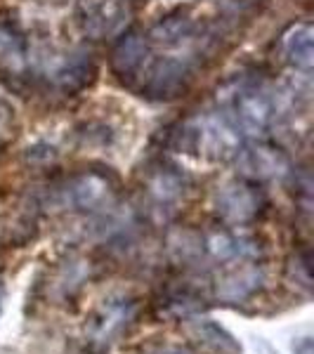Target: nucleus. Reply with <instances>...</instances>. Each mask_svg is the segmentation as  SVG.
Segmentation results:
<instances>
[{"mask_svg": "<svg viewBox=\"0 0 314 354\" xmlns=\"http://www.w3.org/2000/svg\"><path fill=\"white\" fill-rule=\"evenodd\" d=\"M295 354H312V340L310 338L302 340L300 345L295 347Z\"/></svg>", "mask_w": 314, "mask_h": 354, "instance_id": "2eb2a0df", "label": "nucleus"}, {"mask_svg": "<svg viewBox=\"0 0 314 354\" xmlns=\"http://www.w3.org/2000/svg\"><path fill=\"white\" fill-rule=\"evenodd\" d=\"M130 10L123 0H88L81 8L83 31L95 41L121 33L128 24Z\"/></svg>", "mask_w": 314, "mask_h": 354, "instance_id": "7ed1b4c3", "label": "nucleus"}, {"mask_svg": "<svg viewBox=\"0 0 314 354\" xmlns=\"http://www.w3.org/2000/svg\"><path fill=\"white\" fill-rule=\"evenodd\" d=\"M234 113H237V130L250 137H260L267 133L272 123L274 104L267 93L248 88L241 90L234 100Z\"/></svg>", "mask_w": 314, "mask_h": 354, "instance_id": "423d86ee", "label": "nucleus"}, {"mask_svg": "<svg viewBox=\"0 0 314 354\" xmlns=\"http://www.w3.org/2000/svg\"><path fill=\"white\" fill-rule=\"evenodd\" d=\"M260 283H262V274L258 267H243V270L222 279L218 293L225 300H243L250 293H255L260 288Z\"/></svg>", "mask_w": 314, "mask_h": 354, "instance_id": "9b49d317", "label": "nucleus"}, {"mask_svg": "<svg viewBox=\"0 0 314 354\" xmlns=\"http://www.w3.org/2000/svg\"><path fill=\"white\" fill-rule=\"evenodd\" d=\"M281 53L290 66L310 71L314 66V28L310 21H298L284 31Z\"/></svg>", "mask_w": 314, "mask_h": 354, "instance_id": "6e6552de", "label": "nucleus"}, {"mask_svg": "<svg viewBox=\"0 0 314 354\" xmlns=\"http://www.w3.org/2000/svg\"><path fill=\"white\" fill-rule=\"evenodd\" d=\"M147 57H149L147 38L140 36V33H125L111 53V68L116 76L133 78L135 73L142 71Z\"/></svg>", "mask_w": 314, "mask_h": 354, "instance_id": "1a4fd4ad", "label": "nucleus"}, {"mask_svg": "<svg viewBox=\"0 0 314 354\" xmlns=\"http://www.w3.org/2000/svg\"><path fill=\"white\" fill-rule=\"evenodd\" d=\"M145 88L142 93L147 97H156V100H173L182 90L187 88L190 81V64L182 59L165 57L158 59L145 71Z\"/></svg>", "mask_w": 314, "mask_h": 354, "instance_id": "39448f33", "label": "nucleus"}, {"mask_svg": "<svg viewBox=\"0 0 314 354\" xmlns=\"http://www.w3.org/2000/svg\"><path fill=\"white\" fill-rule=\"evenodd\" d=\"M265 205L262 194L248 182H230L218 194V213L232 225H246Z\"/></svg>", "mask_w": 314, "mask_h": 354, "instance_id": "20e7f679", "label": "nucleus"}, {"mask_svg": "<svg viewBox=\"0 0 314 354\" xmlns=\"http://www.w3.org/2000/svg\"><path fill=\"white\" fill-rule=\"evenodd\" d=\"M187 147L208 158H227L239 153V130L232 121L218 113H208L196 118L194 123L182 130Z\"/></svg>", "mask_w": 314, "mask_h": 354, "instance_id": "f257e3e1", "label": "nucleus"}, {"mask_svg": "<svg viewBox=\"0 0 314 354\" xmlns=\"http://www.w3.org/2000/svg\"><path fill=\"white\" fill-rule=\"evenodd\" d=\"M107 189H109V185H107L104 177L88 173V175H81L68 187V194H71L73 205H78V208H93V205H97L104 198Z\"/></svg>", "mask_w": 314, "mask_h": 354, "instance_id": "f8f14e48", "label": "nucleus"}, {"mask_svg": "<svg viewBox=\"0 0 314 354\" xmlns=\"http://www.w3.org/2000/svg\"><path fill=\"white\" fill-rule=\"evenodd\" d=\"M241 165L255 180H279L290 173V161L286 153L279 147L265 145V142L241 151Z\"/></svg>", "mask_w": 314, "mask_h": 354, "instance_id": "0eeeda50", "label": "nucleus"}, {"mask_svg": "<svg viewBox=\"0 0 314 354\" xmlns=\"http://www.w3.org/2000/svg\"><path fill=\"white\" fill-rule=\"evenodd\" d=\"M95 73V68L90 62L83 59H73L59 71V83L64 90H81L85 83L90 81V76Z\"/></svg>", "mask_w": 314, "mask_h": 354, "instance_id": "ddd939ff", "label": "nucleus"}, {"mask_svg": "<svg viewBox=\"0 0 314 354\" xmlns=\"http://www.w3.org/2000/svg\"><path fill=\"white\" fill-rule=\"evenodd\" d=\"M192 33H194V19L187 12L178 10V12L158 19L156 24L151 26L149 36H151V41H156V43L178 45L182 41H187Z\"/></svg>", "mask_w": 314, "mask_h": 354, "instance_id": "9d476101", "label": "nucleus"}, {"mask_svg": "<svg viewBox=\"0 0 314 354\" xmlns=\"http://www.w3.org/2000/svg\"><path fill=\"white\" fill-rule=\"evenodd\" d=\"M180 189H182L180 177L173 173H158L151 182V192L158 201H170V198L178 196Z\"/></svg>", "mask_w": 314, "mask_h": 354, "instance_id": "4468645a", "label": "nucleus"}, {"mask_svg": "<svg viewBox=\"0 0 314 354\" xmlns=\"http://www.w3.org/2000/svg\"><path fill=\"white\" fill-rule=\"evenodd\" d=\"M135 314H137V302H133L130 298L104 302L102 310L97 312L93 317V322H90V328H88L90 345H97V347H102V350L109 347L123 330H128Z\"/></svg>", "mask_w": 314, "mask_h": 354, "instance_id": "f03ea898", "label": "nucleus"}]
</instances>
